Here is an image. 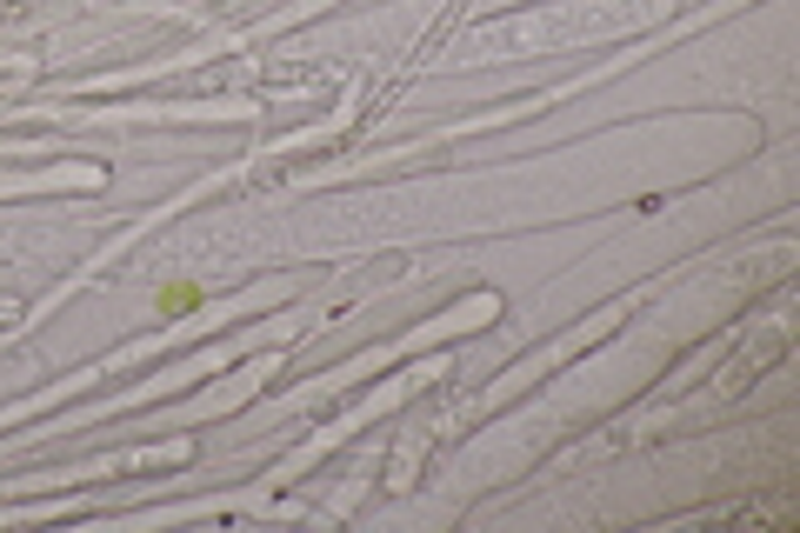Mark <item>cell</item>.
I'll list each match as a JSON object with an SVG mask.
<instances>
[{"label": "cell", "mask_w": 800, "mask_h": 533, "mask_svg": "<svg viewBox=\"0 0 800 533\" xmlns=\"http://www.w3.org/2000/svg\"><path fill=\"white\" fill-rule=\"evenodd\" d=\"M201 300H207V287H201V281H168V287L153 294V314H160V320H187Z\"/></svg>", "instance_id": "obj_1"}]
</instances>
